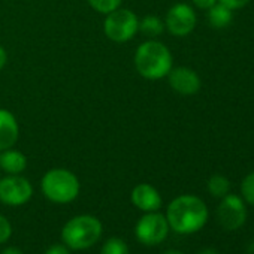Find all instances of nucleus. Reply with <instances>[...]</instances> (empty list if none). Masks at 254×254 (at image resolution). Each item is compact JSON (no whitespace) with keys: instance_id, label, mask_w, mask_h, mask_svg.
<instances>
[{"instance_id":"f257e3e1","label":"nucleus","mask_w":254,"mask_h":254,"mask_svg":"<svg viewBox=\"0 0 254 254\" xmlns=\"http://www.w3.org/2000/svg\"><path fill=\"white\" fill-rule=\"evenodd\" d=\"M166 220L169 227H172L177 233H194L205 226L208 220V208L197 196L183 194L169 203Z\"/></svg>"},{"instance_id":"f03ea898","label":"nucleus","mask_w":254,"mask_h":254,"mask_svg":"<svg viewBox=\"0 0 254 254\" xmlns=\"http://www.w3.org/2000/svg\"><path fill=\"white\" fill-rule=\"evenodd\" d=\"M172 63L174 59L169 48L156 39L145 41L136 48L135 67L145 79L156 81L168 76L172 69Z\"/></svg>"},{"instance_id":"7ed1b4c3","label":"nucleus","mask_w":254,"mask_h":254,"mask_svg":"<svg viewBox=\"0 0 254 254\" xmlns=\"http://www.w3.org/2000/svg\"><path fill=\"white\" fill-rule=\"evenodd\" d=\"M102 235V223L93 215H78L69 220L62 232L64 244L72 250L93 247Z\"/></svg>"},{"instance_id":"20e7f679","label":"nucleus","mask_w":254,"mask_h":254,"mask_svg":"<svg viewBox=\"0 0 254 254\" xmlns=\"http://www.w3.org/2000/svg\"><path fill=\"white\" fill-rule=\"evenodd\" d=\"M42 193L54 203H69L79 194V181L76 175L67 169L48 171L41 183Z\"/></svg>"},{"instance_id":"39448f33","label":"nucleus","mask_w":254,"mask_h":254,"mask_svg":"<svg viewBox=\"0 0 254 254\" xmlns=\"http://www.w3.org/2000/svg\"><path fill=\"white\" fill-rule=\"evenodd\" d=\"M139 27L138 15L124 8H117L115 11L106 14L103 21V33L105 36L117 44L129 42L136 33Z\"/></svg>"},{"instance_id":"423d86ee","label":"nucleus","mask_w":254,"mask_h":254,"mask_svg":"<svg viewBox=\"0 0 254 254\" xmlns=\"http://www.w3.org/2000/svg\"><path fill=\"white\" fill-rule=\"evenodd\" d=\"M135 232L136 238L144 245H157L166 239L169 232V223L165 215L153 211L139 218Z\"/></svg>"},{"instance_id":"0eeeda50","label":"nucleus","mask_w":254,"mask_h":254,"mask_svg":"<svg viewBox=\"0 0 254 254\" xmlns=\"http://www.w3.org/2000/svg\"><path fill=\"white\" fill-rule=\"evenodd\" d=\"M196 12L187 3H175L165 17V29L177 38L190 35L196 27Z\"/></svg>"},{"instance_id":"6e6552de","label":"nucleus","mask_w":254,"mask_h":254,"mask_svg":"<svg viewBox=\"0 0 254 254\" xmlns=\"http://www.w3.org/2000/svg\"><path fill=\"white\" fill-rule=\"evenodd\" d=\"M33 187L29 180L20 175H9L0 180V202L20 206L30 200Z\"/></svg>"},{"instance_id":"1a4fd4ad","label":"nucleus","mask_w":254,"mask_h":254,"mask_svg":"<svg viewBox=\"0 0 254 254\" xmlns=\"http://www.w3.org/2000/svg\"><path fill=\"white\" fill-rule=\"evenodd\" d=\"M217 218H218V223L227 230L239 229L245 223V218H247L244 199H241L236 194L227 193L218 205Z\"/></svg>"},{"instance_id":"9d476101","label":"nucleus","mask_w":254,"mask_h":254,"mask_svg":"<svg viewBox=\"0 0 254 254\" xmlns=\"http://www.w3.org/2000/svg\"><path fill=\"white\" fill-rule=\"evenodd\" d=\"M168 81L171 88L183 96H193L202 87V81L196 70L186 66H180L175 69L172 67L168 73Z\"/></svg>"},{"instance_id":"9b49d317","label":"nucleus","mask_w":254,"mask_h":254,"mask_svg":"<svg viewBox=\"0 0 254 254\" xmlns=\"http://www.w3.org/2000/svg\"><path fill=\"white\" fill-rule=\"evenodd\" d=\"M132 203L145 212L157 211L162 206V196L151 184H138L132 190Z\"/></svg>"},{"instance_id":"f8f14e48","label":"nucleus","mask_w":254,"mask_h":254,"mask_svg":"<svg viewBox=\"0 0 254 254\" xmlns=\"http://www.w3.org/2000/svg\"><path fill=\"white\" fill-rule=\"evenodd\" d=\"M20 135V127L15 115L8 111L0 108V151L12 148Z\"/></svg>"},{"instance_id":"ddd939ff","label":"nucleus","mask_w":254,"mask_h":254,"mask_svg":"<svg viewBox=\"0 0 254 254\" xmlns=\"http://www.w3.org/2000/svg\"><path fill=\"white\" fill-rule=\"evenodd\" d=\"M27 168V159L26 156L12 148L0 151V169L5 171L9 175H20Z\"/></svg>"},{"instance_id":"4468645a","label":"nucleus","mask_w":254,"mask_h":254,"mask_svg":"<svg viewBox=\"0 0 254 254\" xmlns=\"http://www.w3.org/2000/svg\"><path fill=\"white\" fill-rule=\"evenodd\" d=\"M233 20V11L221 3H215L208 9V21L214 29H224Z\"/></svg>"},{"instance_id":"2eb2a0df","label":"nucleus","mask_w":254,"mask_h":254,"mask_svg":"<svg viewBox=\"0 0 254 254\" xmlns=\"http://www.w3.org/2000/svg\"><path fill=\"white\" fill-rule=\"evenodd\" d=\"M138 32L148 38H157L165 32V21H162L156 15H147L142 20H139Z\"/></svg>"},{"instance_id":"dca6fc26","label":"nucleus","mask_w":254,"mask_h":254,"mask_svg":"<svg viewBox=\"0 0 254 254\" xmlns=\"http://www.w3.org/2000/svg\"><path fill=\"white\" fill-rule=\"evenodd\" d=\"M208 190L215 197H224L230 190V183L223 175H212L208 180Z\"/></svg>"},{"instance_id":"f3484780","label":"nucleus","mask_w":254,"mask_h":254,"mask_svg":"<svg viewBox=\"0 0 254 254\" xmlns=\"http://www.w3.org/2000/svg\"><path fill=\"white\" fill-rule=\"evenodd\" d=\"M102 254H129V247L120 238H111L105 242Z\"/></svg>"},{"instance_id":"a211bd4d","label":"nucleus","mask_w":254,"mask_h":254,"mask_svg":"<svg viewBox=\"0 0 254 254\" xmlns=\"http://www.w3.org/2000/svg\"><path fill=\"white\" fill-rule=\"evenodd\" d=\"M87 2L90 3V6L100 12V14H109L112 11H115L117 8H120L121 2L123 0H87Z\"/></svg>"},{"instance_id":"6ab92c4d","label":"nucleus","mask_w":254,"mask_h":254,"mask_svg":"<svg viewBox=\"0 0 254 254\" xmlns=\"http://www.w3.org/2000/svg\"><path fill=\"white\" fill-rule=\"evenodd\" d=\"M241 193L245 202L254 205V172L248 174L241 184Z\"/></svg>"},{"instance_id":"aec40b11","label":"nucleus","mask_w":254,"mask_h":254,"mask_svg":"<svg viewBox=\"0 0 254 254\" xmlns=\"http://www.w3.org/2000/svg\"><path fill=\"white\" fill-rule=\"evenodd\" d=\"M11 233H12L11 223L8 221V218H6V217L0 215V244L6 242V241L11 238Z\"/></svg>"},{"instance_id":"412c9836","label":"nucleus","mask_w":254,"mask_h":254,"mask_svg":"<svg viewBox=\"0 0 254 254\" xmlns=\"http://www.w3.org/2000/svg\"><path fill=\"white\" fill-rule=\"evenodd\" d=\"M250 2H251V0H218V3L227 6V8L232 9V11H235V9H242V8H245Z\"/></svg>"},{"instance_id":"4be33fe9","label":"nucleus","mask_w":254,"mask_h":254,"mask_svg":"<svg viewBox=\"0 0 254 254\" xmlns=\"http://www.w3.org/2000/svg\"><path fill=\"white\" fill-rule=\"evenodd\" d=\"M193 5L199 9H203V11H208L209 8H212L218 0H191Z\"/></svg>"},{"instance_id":"5701e85b","label":"nucleus","mask_w":254,"mask_h":254,"mask_svg":"<svg viewBox=\"0 0 254 254\" xmlns=\"http://www.w3.org/2000/svg\"><path fill=\"white\" fill-rule=\"evenodd\" d=\"M45 254H70V253H69V250H67L64 245H62V244H56V245L50 247V248L45 251Z\"/></svg>"},{"instance_id":"b1692460","label":"nucleus","mask_w":254,"mask_h":254,"mask_svg":"<svg viewBox=\"0 0 254 254\" xmlns=\"http://www.w3.org/2000/svg\"><path fill=\"white\" fill-rule=\"evenodd\" d=\"M6 62H8V54H6L5 48H3L2 45H0V70H2V69L5 67Z\"/></svg>"},{"instance_id":"393cba45","label":"nucleus","mask_w":254,"mask_h":254,"mask_svg":"<svg viewBox=\"0 0 254 254\" xmlns=\"http://www.w3.org/2000/svg\"><path fill=\"white\" fill-rule=\"evenodd\" d=\"M2 254H23V251L15 247H8L2 251Z\"/></svg>"},{"instance_id":"a878e982","label":"nucleus","mask_w":254,"mask_h":254,"mask_svg":"<svg viewBox=\"0 0 254 254\" xmlns=\"http://www.w3.org/2000/svg\"><path fill=\"white\" fill-rule=\"evenodd\" d=\"M199 254H218L215 250H212V248H208V250H203V251H200Z\"/></svg>"},{"instance_id":"bb28decb","label":"nucleus","mask_w":254,"mask_h":254,"mask_svg":"<svg viewBox=\"0 0 254 254\" xmlns=\"http://www.w3.org/2000/svg\"><path fill=\"white\" fill-rule=\"evenodd\" d=\"M163 254H184V253H181V251H178V250H168V251H165Z\"/></svg>"}]
</instances>
